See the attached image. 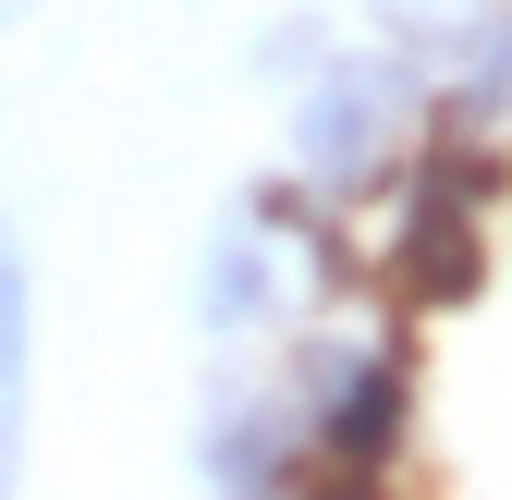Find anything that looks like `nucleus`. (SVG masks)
<instances>
[{"mask_svg":"<svg viewBox=\"0 0 512 500\" xmlns=\"http://www.w3.org/2000/svg\"><path fill=\"white\" fill-rule=\"evenodd\" d=\"M415 61L378 49V61H317L305 98H293V159L305 183H378L403 159V122H415Z\"/></svg>","mask_w":512,"mask_h":500,"instance_id":"obj_1","label":"nucleus"},{"mask_svg":"<svg viewBox=\"0 0 512 500\" xmlns=\"http://www.w3.org/2000/svg\"><path fill=\"white\" fill-rule=\"evenodd\" d=\"M391 281L403 305H464L488 281V244H476V159H427L415 171V208L391 232Z\"/></svg>","mask_w":512,"mask_h":500,"instance_id":"obj_3","label":"nucleus"},{"mask_svg":"<svg viewBox=\"0 0 512 500\" xmlns=\"http://www.w3.org/2000/svg\"><path fill=\"white\" fill-rule=\"evenodd\" d=\"M196 464H208L220 488H281V476L305 464V403H293V391H256V379H220V403H208V427H196Z\"/></svg>","mask_w":512,"mask_h":500,"instance_id":"obj_4","label":"nucleus"},{"mask_svg":"<svg viewBox=\"0 0 512 500\" xmlns=\"http://www.w3.org/2000/svg\"><path fill=\"white\" fill-rule=\"evenodd\" d=\"M464 13H476V0H378V37H391L403 61H427V49H439V37H452Z\"/></svg>","mask_w":512,"mask_h":500,"instance_id":"obj_7","label":"nucleus"},{"mask_svg":"<svg viewBox=\"0 0 512 500\" xmlns=\"http://www.w3.org/2000/svg\"><path fill=\"white\" fill-rule=\"evenodd\" d=\"M25 379H37V281H25V232L0 220V488L25 476Z\"/></svg>","mask_w":512,"mask_h":500,"instance_id":"obj_5","label":"nucleus"},{"mask_svg":"<svg viewBox=\"0 0 512 500\" xmlns=\"http://www.w3.org/2000/svg\"><path fill=\"white\" fill-rule=\"evenodd\" d=\"M281 257H293V244H281ZM281 257H269V220L244 208V220L208 244V293H196V305H208V330H256V318H269V293H281Z\"/></svg>","mask_w":512,"mask_h":500,"instance_id":"obj_6","label":"nucleus"},{"mask_svg":"<svg viewBox=\"0 0 512 500\" xmlns=\"http://www.w3.org/2000/svg\"><path fill=\"white\" fill-rule=\"evenodd\" d=\"M256 74H317V25H269L256 37Z\"/></svg>","mask_w":512,"mask_h":500,"instance_id":"obj_8","label":"nucleus"},{"mask_svg":"<svg viewBox=\"0 0 512 500\" xmlns=\"http://www.w3.org/2000/svg\"><path fill=\"white\" fill-rule=\"evenodd\" d=\"M293 403H305V452L330 476H366V464H391V440H403V354L366 342V330H330V342H305Z\"/></svg>","mask_w":512,"mask_h":500,"instance_id":"obj_2","label":"nucleus"}]
</instances>
